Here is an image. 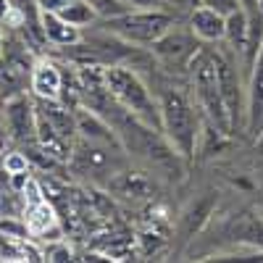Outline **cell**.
<instances>
[{
    "mask_svg": "<svg viewBox=\"0 0 263 263\" xmlns=\"http://www.w3.org/2000/svg\"><path fill=\"white\" fill-rule=\"evenodd\" d=\"M161 108V135L166 142L177 150V156L190 161L197 153V140H200V116H197V103L190 100V95L177 87H166L158 95Z\"/></svg>",
    "mask_w": 263,
    "mask_h": 263,
    "instance_id": "obj_1",
    "label": "cell"
},
{
    "mask_svg": "<svg viewBox=\"0 0 263 263\" xmlns=\"http://www.w3.org/2000/svg\"><path fill=\"white\" fill-rule=\"evenodd\" d=\"M105 84H108V90H111L114 100L124 108V114L142 121L150 129L161 132L158 95L150 92L145 79L132 69L129 63H108L105 66Z\"/></svg>",
    "mask_w": 263,
    "mask_h": 263,
    "instance_id": "obj_2",
    "label": "cell"
},
{
    "mask_svg": "<svg viewBox=\"0 0 263 263\" xmlns=\"http://www.w3.org/2000/svg\"><path fill=\"white\" fill-rule=\"evenodd\" d=\"M190 74H192V90H195V103L197 108L205 114L211 126L218 135H232V124L227 105L221 100V90H218V79H216V63L211 50H197L192 63H190Z\"/></svg>",
    "mask_w": 263,
    "mask_h": 263,
    "instance_id": "obj_3",
    "label": "cell"
},
{
    "mask_svg": "<svg viewBox=\"0 0 263 263\" xmlns=\"http://www.w3.org/2000/svg\"><path fill=\"white\" fill-rule=\"evenodd\" d=\"M174 27V16L163 8L153 11H126L121 16L105 18L108 34H114L129 45H153L161 34H166Z\"/></svg>",
    "mask_w": 263,
    "mask_h": 263,
    "instance_id": "obj_4",
    "label": "cell"
},
{
    "mask_svg": "<svg viewBox=\"0 0 263 263\" xmlns=\"http://www.w3.org/2000/svg\"><path fill=\"white\" fill-rule=\"evenodd\" d=\"M213 63L221 100L229 114L232 135H237L239 129H245V74L232 53H213Z\"/></svg>",
    "mask_w": 263,
    "mask_h": 263,
    "instance_id": "obj_5",
    "label": "cell"
},
{
    "mask_svg": "<svg viewBox=\"0 0 263 263\" xmlns=\"http://www.w3.org/2000/svg\"><path fill=\"white\" fill-rule=\"evenodd\" d=\"M197 42H200V40H197L190 29L182 32L177 27H171L166 34H161L156 42H153L150 50H153V55H156L161 63L171 66V69H174V66H179V69H190L195 53L200 50Z\"/></svg>",
    "mask_w": 263,
    "mask_h": 263,
    "instance_id": "obj_6",
    "label": "cell"
},
{
    "mask_svg": "<svg viewBox=\"0 0 263 263\" xmlns=\"http://www.w3.org/2000/svg\"><path fill=\"white\" fill-rule=\"evenodd\" d=\"M37 111L27 92L3 100V129L16 142H37Z\"/></svg>",
    "mask_w": 263,
    "mask_h": 263,
    "instance_id": "obj_7",
    "label": "cell"
},
{
    "mask_svg": "<svg viewBox=\"0 0 263 263\" xmlns=\"http://www.w3.org/2000/svg\"><path fill=\"white\" fill-rule=\"evenodd\" d=\"M245 132L253 137L263 132V48L245 79Z\"/></svg>",
    "mask_w": 263,
    "mask_h": 263,
    "instance_id": "obj_8",
    "label": "cell"
},
{
    "mask_svg": "<svg viewBox=\"0 0 263 263\" xmlns=\"http://www.w3.org/2000/svg\"><path fill=\"white\" fill-rule=\"evenodd\" d=\"M29 90L37 100H61L63 95L61 66L48 58H37L32 66V74H29Z\"/></svg>",
    "mask_w": 263,
    "mask_h": 263,
    "instance_id": "obj_9",
    "label": "cell"
},
{
    "mask_svg": "<svg viewBox=\"0 0 263 263\" xmlns=\"http://www.w3.org/2000/svg\"><path fill=\"white\" fill-rule=\"evenodd\" d=\"M24 224H27V232L32 237H40V239H45V242H61V237H63L58 216H55L53 205L48 203V197L34 203V205H27Z\"/></svg>",
    "mask_w": 263,
    "mask_h": 263,
    "instance_id": "obj_10",
    "label": "cell"
},
{
    "mask_svg": "<svg viewBox=\"0 0 263 263\" xmlns=\"http://www.w3.org/2000/svg\"><path fill=\"white\" fill-rule=\"evenodd\" d=\"M40 29H42V40L53 48H71L77 42H82V29L69 24L61 13L53 11H40Z\"/></svg>",
    "mask_w": 263,
    "mask_h": 263,
    "instance_id": "obj_11",
    "label": "cell"
},
{
    "mask_svg": "<svg viewBox=\"0 0 263 263\" xmlns=\"http://www.w3.org/2000/svg\"><path fill=\"white\" fill-rule=\"evenodd\" d=\"M190 32L200 42H224L227 34V16L216 13L213 8L197 6L190 13Z\"/></svg>",
    "mask_w": 263,
    "mask_h": 263,
    "instance_id": "obj_12",
    "label": "cell"
},
{
    "mask_svg": "<svg viewBox=\"0 0 263 263\" xmlns=\"http://www.w3.org/2000/svg\"><path fill=\"white\" fill-rule=\"evenodd\" d=\"M29 74H32V69L16 63L6 53H0V103L24 92L29 84Z\"/></svg>",
    "mask_w": 263,
    "mask_h": 263,
    "instance_id": "obj_13",
    "label": "cell"
},
{
    "mask_svg": "<svg viewBox=\"0 0 263 263\" xmlns=\"http://www.w3.org/2000/svg\"><path fill=\"white\" fill-rule=\"evenodd\" d=\"M61 16L69 21V24L79 27V29L82 27H90V24H95V21H98V13L90 6V0H71V3L61 11Z\"/></svg>",
    "mask_w": 263,
    "mask_h": 263,
    "instance_id": "obj_14",
    "label": "cell"
},
{
    "mask_svg": "<svg viewBox=\"0 0 263 263\" xmlns=\"http://www.w3.org/2000/svg\"><path fill=\"white\" fill-rule=\"evenodd\" d=\"M90 6L95 8V13H98V18H114V16H121V13H126V11H135L126 0H90Z\"/></svg>",
    "mask_w": 263,
    "mask_h": 263,
    "instance_id": "obj_15",
    "label": "cell"
},
{
    "mask_svg": "<svg viewBox=\"0 0 263 263\" xmlns=\"http://www.w3.org/2000/svg\"><path fill=\"white\" fill-rule=\"evenodd\" d=\"M197 6L213 8L216 13H221V16H229V13L242 8V6H239V0H197Z\"/></svg>",
    "mask_w": 263,
    "mask_h": 263,
    "instance_id": "obj_16",
    "label": "cell"
},
{
    "mask_svg": "<svg viewBox=\"0 0 263 263\" xmlns=\"http://www.w3.org/2000/svg\"><path fill=\"white\" fill-rule=\"evenodd\" d=\"M3 171L6 174H18V171H29V161L21 153H8L3 158Z\"/></svg>",
    "mask_w": 263,
    "mask_h": 263,
    "instance_id": "obj_17",
    "label": "cell"
},
{
    "mask_svg": "<svg viewBox=\"0 0 263 263\" xmlns=\"http://www.w3.org/2000/svg\"><path fill=\"white\" fill-rule=\"evenodd\" d=\"M71 0H37V8L40 11H53V13H61Z\"/></svg>",
    "mask_w": 263,
    "mask_h": 263,
    "instance_id": "obj_18",
    "label": "cell"
},
{
    "mask_svg": "<svg viewBox=\"0 0 263 263\" xmlns=\"http://www.w3.org/2000/svg\"><path fill=\"white\" fill-rule=\"evenodd\" d=\"M126 3L132 8H137V11H153V8H163L166 6L163 0H126Z\"/></svg>",
    "mask_w": 263,
    "mask_h": 263,
    "instance_id": "obj_19",
    "label": "cell"
},
{
    "mask_svg": "<svg viewBox=\"0 0 263 263\" xmlns=\"http://www.w3.org/2000/svg\"><path fill=\"white\" fill-rule=\"evenodd\" d=\"M239 6H242V11L250 16V18H263V11L258 6V0H239Z\"/></svg>",
    "mask_w": 263,
    "mask_h": 263,
    "instance_id": "obj_20",
    "label": "cell"
},
{
    "mask_svg": "<svg viewBox=\"0 0 263 263\" xmlns=\"http://www.w3.org/2000/svg\"><path fill=\"white\" fill-rule=\"evenodd\" d=\"M6 11H8V0H0V18L6 16Z\"/></svg>",
    "mask_w": 263,
    "mask_h": 263,
    "instance_id": "obj_21",
    "label": "cell"
},
{
    "mask_svg": "<svg viewBox=\"0 0 263 263\" xmlns=\"http://www.w3.org/2000/svg\"><path fill=\"white\" fill-rule=\"evenodd\" d=\"M3 42H6V40H3V32H0V53H3Z\"/></svg>",
    "mask_w": 263,
    "mask_h": 263,
    "instance_id": "obj_22",
    "label": "cell"
},
{
    "mask_svg": "<svg viewBox=\"0 0 263 263\" xmlns=\"http://www.w3.org/2000/svg\"><path fill=\"white\" fill-rule=\"evenodd\" d=\"M258 6H260V11H263V0H258Z\"/></svg>",
    "mask_w": 263,
    "mask_h": 263,
    "instance_id": "obj_23",
    "label": "cell"
},
{
    "mask_svg": "<svg viewBox=\"0 0 263 263\" xmlns=\"http://www.w3.org/2000/svg\"><path fill=\"white\" fill-rule=\"evenodd\" d=\"M163 3H174V0H163Z\"/></svg>",
    "mask_w": 263,
    "mask_h": 263,
    "instance_id": "obj_24",
    "label": "cell"
},
{
    "mask_svg": "<svg viewBox=\"0 0 263 263\" xmlns=\"http://www.w3.org/2000/svg\"><path fill=\"white\" fill-rule=\"evenodd\" d=\"M0 132H3V124H0Z\"/></svg>",
    "mask_w": 263,
    "mask_h": 263,
    "instance_id": "obj_25",
    "label": "cell"
}]
</instances>
